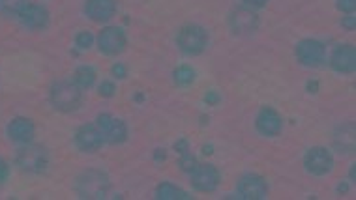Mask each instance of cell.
Segmentation results:
<instances>
[{
  "label": "cell",
  "instance_id": "34",
  "mask_svg": "<svg viewBox=\"0 0 356 200\" xmlns=\"http://www.w3.org/2000/svg\"><path fill=\"white\" fill-rule=\"evenodd\" d=\"M337 189H340V191H342V193H343V191H345V193H347V189H349V187H347V184H342V186L337 187Z\"/></svg>",
  "mask_w": 356,
  "mask_h": 200
},
{
  "label": "cell",
  "instance_id": "13",
  "mask_svg": "<svg viewBox=\"0 0 356 200\" xmlns=\"http://www.w3.org/2000/svg\"><path fill=\"white\" fill-rule=\"evenodd\" d=\"M330 66L336 69L337 73L349 75L356 68V51L353 45H340V47L330 56Z\"/></svg>",
  "mask_w": 356,
  "mask_h": 200
},
{
  "label": "cell",
  "instance_id": "21",
  "mask_svg": "<svg viewBox=\"0 0 356 200\" xmlns=\"http://www.w3.org/2000/svg\"><path fill=\"white\" fill-rule=\"evenodd\" d=\"M30 4V0H0V12L4 15H17Z\"/></svg>",
  "mask_w": 356,
  "mask_h": 200
},
{
  "label": "cell",
  "instance_id": "11",
  "mask_svg": "<svg viewBox=\"0 0 356 200\" xmlns=\"http://www.w3.org/2000/svg\"><path fill=\"white\" fill-rule=\"evenodd\" d=\"M255 125H257V132L260 135H265V137H276L283 129V118L272 107H263L259 114H257Z\"/></svg>",
  "mask_w": 356,
  "mask_h": 200
},
{
  "label": "cell",
  "instance_id": "30",
  "mask_svg": "<svg viewBox=\"0 0 356 200\" xmlns=\"http://www.w3.org/2000/svg\"><path fill=\"white\" fill-rule=\"evenodd\" d=\"M205 101L206 103H210V105H218L219 103V96L216 94V92H208L205 96Z\"/></svg>",
  "mask_w": 356,
  "mask_h": 200
},
{
  "label": "cell",
  "instance_id": "31",
  "mask_svg": "<svg viewBox=\"0 0 356 200\" xmlns=\"http://www.w3.org/2000/svg\"><path fill=\"white\" fill-rule=\"evenodd\" d=\"M175 150H178V153H186L188 152V142L186 140H178L175 145Z\"/></svg>",
  "mask_w": 356,
  "mask_h": 200
},
{
  "label": "cell",
  "instance_id": "16",
  "mask_svg": "<svg viewBox=\"0 0 356 200\" xmlns=\"http://www.w3.org/2000/svg\"><path fill=\"white\" fill-rule=\"evenodd\" d=\"M85 12L92 21H109L117 14V0H87Z\"/></svg>",
  "mask_w": 356,
  "mask_h": 200
},
{
  "label": "cell",
  "instance_id": "8",
  "mask_svg": "<svg viewBox=\"0 0 356 200\" xmlns=\"http://www.w3.org/2000/svg\"><path fill=\"white\" fill-rule=\"evenodd\" d=\"M98 47L105 55H118V53H122L124 49H126V34L122 32V28H103L100 36H98Z\"/></svg>",
  "mask_w": 356,
  "mask_h": 200
},
{
  "label": "cell",
  "instance_id": "20",
  "mask_svg": "<svg viewBox=\"0 0 356 200\" xmlns=\"http://www.w3.org/2000/svg\"><path fill=\"white\" fill-rule=\"evenodd\" d=\"M74 83L79 86L81 90L90 88L92 84L96 83V71L89 66H82V68H77L76 73H74Z\"/></svg>",
  "mask_w": 356,
  "mask_h": 200
},
{
  "label": "cell",
  "instance_id": "1",
  "mask_svg": "<svg viewBox=\"0 0 356 200\" xmlns=\"http://www.w3.org/2000/svg\"><path fill=\"white\" fill-rule=\"evenodd\" d=\"M77 195L81 199H105V195L109 193V176L102 171H87L81 176L76 178Z\"/></svg>",
  "mask_w": 356,
  "mask_h": 200
},
{
  "label": "cell",
  "instance_id": "12",
  "mask_svg": "<svg viewBox=\"0 0 356 200\" xmlns=\"http://www.w3.org/2000/svg\"><path fill=\"white\" fill-rule=\"evenodd\" d=\"M219 184V173L212 165H197L192 171V186L197 191L210 193Z\"/></svg>",
  "mask_w": 356,
  "mask_h": 200
},
{
  "label": "cell",
  "instance_id": "23",
  "mask_svg": "<svg viewBox=\"0 0 356 200\" xmlns=\"http://www.w3.org/2000/svg\"><path fill=\"white\" fill-rule=\"evenodd\" d=\"M76 43L79 49H90L92 43H94V36L90 34L89 30H82V32L76 36Z\"/></svg>",
  "mask_w": 356,
  "mask_h": 200
},
{
  "label": "cell",
  "instance_id": "6",
  "mask_svg": "<svg viewBox=\"0 0 356 200\" xmlns=\"http://www.w3.org/2000/svg\"><path fill=\"white\" fill-rule=\"evenodd\" d=\"M96 125L100 133L103 135V140L109 145H120L128 137V127L122 120L111 116V114H100L96 120Z\"/></svg>",
  "mask_w": 356,
  "mask_h": 200
},
{
  "label": "cell",
  "instance_id": "32",
  "mask_svg": "<svg viewBox=\"0 0 356 200\" xmlns=\"http://www.w3.org/2000/svg\"><path fill=\"white\" fill-rule=\"evenodd\" d=\"M246 4H249V6H255V8H260L267 4V0H244Z\"/></svg>",
  "mask_w": 356,
  "mask_h": 200
},
{
  "label": "cell",
  "instance_id": "24",
  "mask_svg": "<svg viewBox=\"0 0 356 200\" xmlns=\"http://www.w3.org/2000/svg\"><path fill=\"white\" fill-rule=\"evenodd\" d=\"M178 166H180L184 173H192L193 168L197 166V159L186 152V153H182V158H180V161H178Z\"/></svg>",
  "mask_w": 356,
  "mask_h": 200
},
{
  "label": "cell",
  "instance_id": "10",
  "mask_svg": "<svg viewBox=\"0 0 356 200\" xmlns=\"http://www.w3.org/2000/svg\"><path fill=\"white\" fill-rule=\"evenodd\" d=\"M76 145L81 152L94 153L105 145V140H103V135L100 133L96 124H92V125L87 124V125H81V127L77 129Z\"/></svg>",
  "mask_w": 356,
  "mask_h": 200
},
{
  "label": "cell",
  "instance_id": "5",
  "mask_svg": "<svg viewBox=\"0 0 356 200\" xmlns=\"http://www.w3.org/2000/svg\"><path fill=\"white\" fill-rule=\"evenodd\" d=\"M296 58L302 66H308V68H319L324 58H326V49L321 42L315 40H302L296 43Z\"/></svg>",
  "mask_w": 356,
  "mask_h": 200
},
{
  "label": "cell",
  "instance_id": "2",
  "mask_svg": "<svg viewBox=\"0 0 356 200\" xmlns=\"http://www.w3.org/2000/svg\"><path fill=\"white\" fill-rule=\"evenodd\" d=\"M51 103L56 111H77L82 103V92L74 81H58L51 86Z\"/></svg>",
  "mask_w": 356,
  "mask_h": 200
},
{
  "label": "cell",
  "instance_id": "25",
  "mask_svg": "<svg viewBox=\"0 0 356 200\" xmlns=\"http://www.w3.org/2000/svg\"><path fill=\"white\" fill-rule=\"evenodd\" d=\"M336 6L343 14H353L356 8V0H336Z\"/></svg>",
  "mask_w": 356,
  "mask_h": 200
},
{
  "label": "cell",
  "instance_id": "18",
  "mask_svg": "<svg viewBox=\"0 0 356 200\" xmlns=\"http://www.w3.org/2000/svg\"><path fill=\"white\" fill-rule=\"evenodd\" d=\"M334 146L340 153L355 152V125L347 124L340 127L334 137Z\"/></svg>",
  "mask_w": 356,
  "mask_h": 200
},
{
  "label": "cell",
  "instance_id": "15",
  "mask_svg": "<svg viewBox=\"0 0 356 200\" xmlns=\"http://www.w3.org/2000/svg\"><path fill=\"white\" fill-rule=\"evenodd\" d=\"M231 28H233L234 34H249V32H255L257 27H259V19L254 12L249 10H244V8H238L231 14Z\"/></svg>",
  "mask_w": 356,
  "mask_h": 200
},
{
  "label": "cell",
  "instance_id": "9",
  "mask_svg": "<svg viewBox=\"0 0 356 200\" xmlns=\"http://www.w3.org/2000/svg\"><path fill=\"white\" fill-rule=\"evenodd\" d=\"M238 195L240 199L246 200H263L267 199L268 186L265 178L257 174H246L238 179Z\"/></svg>",
  "mask_w": 356,
  "mask_h": 200
},
{
  "label": "cell",
  "instance_id": "14",
  "mask_svg": "<svg viewBox=\"0 0 356 200\" xmlns=\"http://www.w3.org/2000/svg\"><path fill=\"white\" fill-rule=\"evenodd\" d=\"M19 19L23 27L30 28V30H40V28L47 27L49 23V12L41 4H28L19 14Z\"/></svg>",
  "mask_w": 356,
  "mask_h": 200
},
{
  "label": "cell",
  "instance_id": "27",
  "mask_svg": "<svg viewBox=\"0 0 356 200\" xmlns=\"http://www.w3.org/2000/svg\"><path fill=\"white\" fill-rule=\"evenodd\" d=\"M111 73H113V77H117V79H126V75H128V69H126L124 64H115L113 69H111Z\"/></svg>",
  "mask_w": 356,
  "mask_h": 200
},
{
  "label": "cell",
  "instance_id": "7",
  "mask_svg": "<svg viewBox=\"0 0 356 200\" xmlns=\"http://www.w3.org/2000/svg\"><path fill=\"white\" fill-rule=\"evenodd\" d=\"M304 166H306V171L309 174H313V176H324V174L332 173V168H334V159L330 155V152L326 148H321V146H317V148H311L308 153H306V158H304Z\"/></svg>",
  "mask_w": 356,
  "mask_h": 200
},
{
  "label": "cell",
  "instance_id": "4",
  "mask_svg": "<svg viewBox=\"0 0 356 200\" xmlns=\"http://www.w3.org/2000/svg\"><path fill=\"white\" fill-rule=\"evenodd\" d=\"M208 42V36L203 27L197 25H188V27L180 28L177 36V43L180 51H184L186 55H199L203 53Z\"/></svg>",
  "mask_w": 356,
  "mask_h": 200
},
{
  "label": "cell",
  "instance_id": "33",
  "mask_svg": "<svg viewBox=\"0 0 356 200\" xmlns=\"http://www.w3.org/2000/svg\"><path fill=\"white\" fill-rule=\"evenodd\" d=\"M317 88H319V84L313 83V81H311V83L308 84V90H309V92H313V94H315V92H317Z\"/></svg>",
  "mask_w": 356,
  "mask_h": 200
},
{
  "label": "cell",
  "instance_id": "29",
  "mask_svg": "<svg viewBox=\"0 0 356 200\" xmlns=\"http://www.w3.org/2000/svg\"><path fill=\"white\" fill-rule=\"evenodd\" d=\"M355 23H356L355 15H347V17L342 21V25L343 28H347V30H355Z\"/></svg>",
  "mask_w": 356,
  "mask_h": 200
},
{
  "label": "cell",
  "instance_id": "19",
  "mask_svg": "<svg viewBox=\"0 0 356 200\" xmlns=\"http://www.w3.org/2000/svg\"><path fill=\"white\" fill-rule=\"evenodd\" d=\"M156 199L158 200H188L192 199L190 195L182 191L180 187L173 186L169 182H164L156 187Z\"/></svg>",
  "mask_w": 356,
  "mask_h": 200
},
{
  "label": "cell",
  "instance_id": "28",
  "mask_svg": "<svg viewBox=\"0 0 356 200\" xmlns=\"http://www.w3.org/2000/svg\"><path fill=\"white\" fill-rule=\"evenodd\" d=\"M8 174H10V168H8L6 161H2V159H0V186H2V184L8 179Z\"/></svg>",
  "mask_w": 356,
  "mask_h": 200
},
{
  "label": "cell",
  "instance_id": "35",
  "mask_svg": "<svg viewBox=\"0 0 356 200\" xmlns=\"http://www.w3.org/2000/svg\"><path fill=\"white\" fill-rule=\"evenodd\" d=\"M203 150H205V153L208 155V153H212V146H205Z\"/></svg>",
  "mask_w": 356,
  "mask_h": 200
},
{
  "label": "cell",
  "instance_id": "3",
  "mask_svg": "<svg viewBox=\"0 0 356 200\" xmlns=\"http://www.w3.org/2000/svg\"><path fill=\"white\" fill-rule=\"evenodd\" d=\"M15 163L23 173L41 174L45 173V168L49 166V153L43 146L27 142L15 153Z\"/></svg>",
  "mask_w": 356,
  "mask_h": 200
},
{
  "label": "cell",
  "instance_id": "36",
  "mask_svg": "<svg viewBox=\"0 0 356 200\" xmlns=\"http://www.w3.org/2000/svg\"><path fill=\"white\" fill-rule=\"evenodd\" d=\"M355 166H353V168H351V179H353V182H355Z\"/></svg>",
  "mask_w": 356,
  "mask_h": 200
},
{
  "label": "cell",
  "instance_id": "17",
  "mask_svg": "<svg viewBox=\"0 0 356 200\" xmlns=\"http://www.w3.org/2000/svg\"><path fill=\"white\" fill-rule=\"evenodd\" d=\"M8 137L12 138L14 142H19V145H27V142H32L34 138V124L32 120L28 118H15L8 125Z\"/></svg>",
  "mask_w": 356,
  "mask_h": 200
},
{
  "label": "cell",
  "instance_id": "22",
  "mask_svg": "<svg viewBox=\"0 0 356 200\" xmlns=\"http://www.w3.org/2000/svg\"><path fill=\"white\" fill-rule=\"evenodd\" d=\"M173 77H175V83L186 86V84H192L195 81V71L190 66H180V68L175 69Z\"/></svg>",
  "mask_w": 356,
  "mask_h": 200
},
{
  "label": "cell",
  "instance_id": "26",
  "mask_svg": "<svg viewBox=\"0 0 356 200\" xmlns=\"http://www.w3.org/2000/svg\"><path fill=\"white\" fill-rule=\"evenodd\" d=\"M117 92V86L111 83V81H105V83L100 84V96L102 97H113Z\"/></svg>",
  "mask_w": 356,
  "mask_h": 200
}]
</instances>
